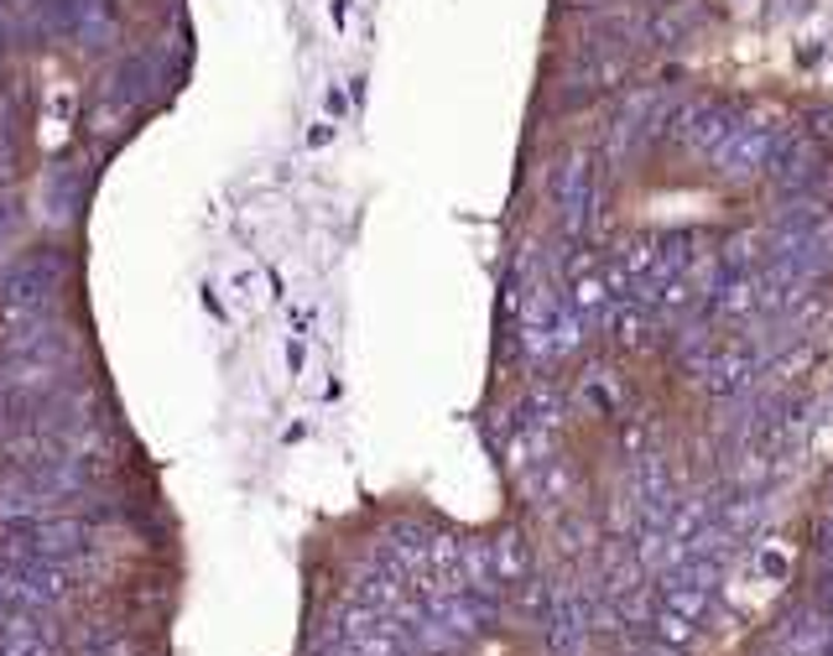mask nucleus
Wrapping results in <instances>:
<instances>
[{"label":"nucleus","mask_w":833,"mask_h":656,"mask_svg":"<svg viewBox=\"0 0 833 656\" xmlns=\"http://www.w3.org/2000/svg\"><path fill=\"white\" fill-rule=\"evenodd\" d=\"M652 625H656V641H662V646H688V641H693V631H698V620L677 615V610H662Z\"/></svg>","instance_id":"f257e3e1"},{"label":"nucleus","mask_w":833,"mask_h":656,"mask_svg":"<svg viewBox=\"0 0 833 656\" xmlns=\"http://www.w3.org/2000/svg\"><path fill=\"white\" fill-rule=\"evenodd\" d=\"M646 656H682L677 646H656V652H646Z\"/></svg>","instance_id":"f03ea898"}]
</instances>
